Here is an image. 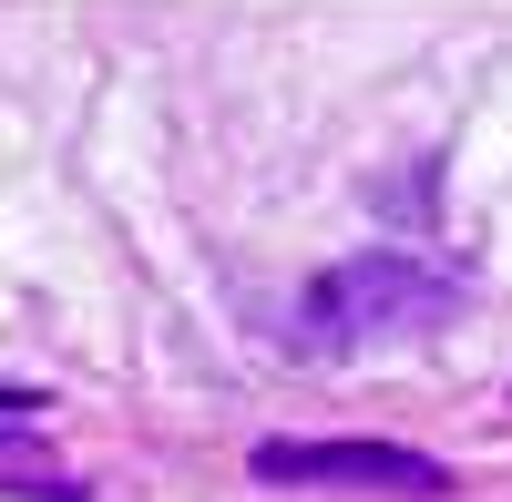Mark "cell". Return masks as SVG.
I'll return each mask as SVG.
<instances>
[{
    "mask_svg": "<svg viewBox=\"0 0 512 502\" xmlns=\"http://www.w3.org/2000/svg\"><path fill=\"white\" fill-rule=\"evenodd\" d=\"M256 482H359V492H451L441 462L390 441H267L256 451Z\"/></svg>",
    "mask_w": 512,
    "mask_h": 502,
    "instance_id": "1",
    "label": "cell"
}]
</instances>
